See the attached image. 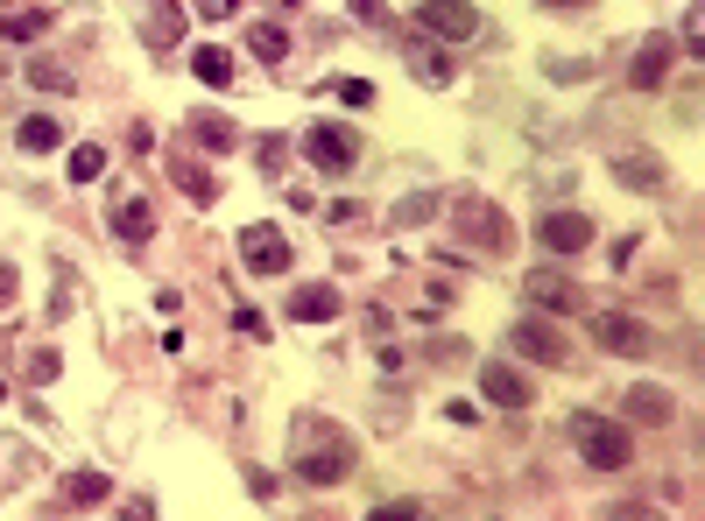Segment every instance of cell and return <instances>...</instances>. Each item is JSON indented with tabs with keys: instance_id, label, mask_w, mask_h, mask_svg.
I'll return each mask as SVG.
<instances>
[{
	"instance_id": "2e32d148",
	"label": "cell",
	"mask_w": 705,
	"mask_h": 521,
	"mask_svg": "<svg viewBox=\"0 0 705 521\" xmlns=\"http://www.w3.org/2000/svg\"><path fill=\"white\" fill-rule=\"evenodd\" d=\"M614 177H621L628 190H663V163H656V156H635V148H621V156H614Z\"/></svg>"
},
{
	"instance_id": "d4e9b609",
	"label": "cell",
	"mask_w": 705,
	"mask_h": 521,
	"mask_svg": "<svg viewBox=\"0 0 705 521\" xmlns=\"http://www.w3.org/2000/svg\"><path fill=\"white\" fill-rule=\"evenodd\" d=\"M106 177V148H71V184Z\"/></svg>"
},
{
	"instance_id": "52a82bcc",
	"label": "cell",
	"mask_w": 705,
	"mask_h": 521,
	"mask_svg": "<svg viewBox=\"0 0 705 521\" xmlns=\"http://www.w3.org/2000/svg\"><path fill=\"white\" fill-rule=\"evenodd\" d=\"M240 261L247 268H255V275H290V240H282L276 233V226H247V233H240Z\"/></svg>"
},
{
	"instance_id": "484cf974",
	"label": "cell",
	"mask_w": 705,
	"mask_h": 521,
	"mask_svg": "<svg viewBox=\"0 0 705 521\" xmlns=\"http://www.w3.org/2000/svg\"><path fill=\"white\" fill-rule=\"evenodd\" d=\"M473 226H480V233H487V247H494V254H501V247H508V219H501V211H494V205H473Z\"/></svg>"
},
{
	"instance_id": "cb8c5ba5",
	"label": "cell",
	"mask_w": 705,
	"mask_h": 521,
	"mask_svg": "<svg viewBox=\"0 0 705 521\" xmlns=\"http://www.w3.org/2000/svg\"><path fill=\"white\" fill-rule=\"evenodd\" d=\"M169 177H177V184H184V190H190V198H198V205H212V198H219V184L205 177L198 163H169Z\"/></svg>"
},
{
	"instance_id": "4316f807",
	"label": "cell",
	"mask_w": 705,
	"mask_h": 521,
	"mask_svg": "<svg viewBox=\"0 0 705 521\" xmlns=\"http://www.w3.org/2000/svg\"><path fill=\"white\" fill-rule=\"evenodd\" d=\"M64 493H71V500H106V472H71Z\"/></svg>"
},
{
	"instance_id": "277c9868",
	"label": "cell",
	"mask_w": 705,
	"mask_h": 521,
	"mask_svg": "<svg viewBox=\"0 0 705 521\" xmlns=\"http://www.w3.org/2000/svg\"><path fill=\"white\" fill-rule=\"evenodd\" d=\"M593 338L606 345V353H628V360H650V353H656V332H650L642 317H628V311L593 317Z\"/></svg>"
},
{
	"instance_id": "5b68a950",
	"label": "cell",
	"mask_w": 705,
	"mask_h": 521,
	"mask_svg": "<svg viewBox=\"0 0 705 521\" xmlns=\"http://www.w3.org/2000/svg\"><path fill=\"white\" fill-rule=\"evenodd\" d=\"M480 395L494 402V409H529V402H537V381H529L522 366H508V360H487L480 366Z\"/></svg>"
},
{
	"instance_id": "7c38bea8",
	"label": "cell",
	"mask_w": 705,
	"mask_h": 521,
	"mask_svg": "<svg viewBox=\"0 0 705 521\" xmlns=\"http://www.w3.org/2000/svg\"><path fill=\"white\" fill-rule=\"evenodd\" d=\"M43 29H50L43 0H8V8H0V35H8V43H35Z\"/></svg>"
},
{
	"instance_id": "ffe728a7",
	"label": "cell",
	"mask_w": 705,
	"mask_h": 521,
	"mask_svg": "<svg viewBox=\"0 0 705 521\" xmlns=\"http://www.w3.org/2000/svg\"><path fill=\"white\" fill-rule=\"evenodd\" d=\"M184 35V14H177V0H148V43L169 50Z\"/></svg>"
},
{
	"instance_id": "83f0119b",
	"label": "cell",
	"mask_w": 705,
	"mask_h": 521,
	"mask_svg": "<svg viewBox=\"0 0 705 521\" xmlns=\"http://www.w3.org/2000/svg\"><path fill=\"white\" fill-rule=\"evenodd\" d=\"M431 211H437V198H403V205H395V219L416 226V219H431Z\"/></svg>"
},
{
	"instance_id": "f1b7e54d",
	"label": "cell",
	"mask_w": 705,
	"mask_h": 521,
	"mask_svg": "<svg viewBox=\"0 0 705 521\" xmlns=\"http://www.w3.org/2000/svg\"><path fill=\"white\" fill-rule=\"evenodd\" d=\"M339 100H346V106H367L374 85H367V79H339Z\"/></svg>"
},
{
	"instance_id": "3957f363",
	"label": "cell",
	"mask_w": 705,
	"mask_h": 521,
	"mask_svg": "<svg viewBox=\"0 0 705 521\" xmlns=\"http://www.w3.org/2000/svg\"><path fill=\"white\" fill-rule=\"evenodd\" d=\"M416 22H424L431 43H473V35H480V8H473V0H424Z\"/></svg>"
},
{
	"instance_id": "603a6c76",
	"label": "cell",
	"mask_w": 705,
	"mask_h": 521,
	"mask_svg": "<svg viewBox=\"0 0 705 521\" xmlns=\"http://www.w3.org/2000/svg\"><path fill=\"white\" fill-rule=\"evenodd\" d=\"M22 79H29L35 92H71V85H79L64 64H50V56H29V71H22Z\"/></svg>"
},
{
	"instance_id": "e0dca14e",
	"label": "cell",
	"mask_w": 705,
	"mask_h": 521,
	"mask_svg": "<svg viewBox=\"0 0 705 521\" xmlns=\"http://www.w3.org/2000/svg\"><path fill=\"white\" fill-rule=\"evenodd\" d=\"M14 142H22L29 156H50V148H64V127H56L50 113H29V121L14 127Z\"/></svg>"
},
{
	"instance_id": "1f68e13d",
	"label": "cell",
	"mask_w": 705,
	"mask_h": 521,
	"mask_svg": "<svg viewBox=\"0 0 705 521\" xmlns=\"http://www.w3.org/2000/svg\"><path fill=\"white\" fill-rule=\"evenodd\" d=\"M14 289H22V275H14V268L0 261V311H8V303H14Z\"/></svg>"
},
{
	"instance_id": "9a60e30c",
	"label": "cell",
	"mask_w": 705,
	"mask_h": 521,
	"mask_svg": "<svg viewBox=\"0 0 705 521\" xmlns=\"http://www.w3.org/2000/svg\"><path fill=\"white\" fill-rule=\"evenodd\" d=\"M113 233H121V240H148V233H156V205H148V198H121V205H113Z\"/></svg>"
},
{
	"instance_id": "f546056e",
	"label": "cell",
	"mask_w": 705,
	"mask_h": 521,
	"mask_svg": "<svg viewBox=\"0 0 705 521\" xmlns=\"http://www.w3.org/2000/svg\"><path fill=\"white\" fill-rule=\"evenodd\" d=\"M353 14H360V22H374V29H388V22H395V14L381 8V0H353Z\"/></svg>"
},
{
	"instance_id": "9c48e42d",
	"label": "cell",
	"mask_w": 705,
	"mask_h": 521,
	"mask_svg": "<svg viewBox=\"0 0 705 521\" xmlns=\"http://www.w3.org/2000/svg\"><path fill=\"white\" fill-rule=\"evenodd\" d=\"M508 345H516V353H529V360H543V366H571L564 332H558V324H543V317H522L516 332H508Z\"/></svg>"
},
{
	"instance_id": "30bf717a",
	"label": "cell",
	"mask_w": 705,
	"mask_h": 521,
	"mask_svg": "<svg viewBox=\"0 0 705 521\" xmlns=\"http://www.w3.org/2000/svg\"><path fill=\"white\" fill-rule=\"evenodd\" d=\"M522 296L543 303V311H558V317H564V311H585V289L571 282V275H558V268H537V275L522 282Z\"/></svg>"
},
{
	"instance_id": "ba28073f",
	"label": "cell",
	"mask_w": 705,
	"mask_h": 521,
	"mask_svg": "<svg viewBox=\"0 0 705 521\" xmlns=\"http://www.w3.org/2000/svg\"><path fill=\"white\" fill-rule=\"evenodd\" d=\"M537 240L550 247V254H585V247H593V219H585V211H543Z\"/></svg>"
},
{
	"instance_id": "ac0fdd59",
	"label": "cell",
	"mask_w": 705,
	"mask_h": 521,
	"mask_svg": "<svg viewBox=\"0 0 705 521\" xmlns=\"http://www.w3.org/2000/svg\"><path fill=\"white\" fill-rule=\"evenodd\" d=\"M409 71H416L424 85H452V79H459V71H452V56L437 50V43H409Z\"/></svg>"
},
{
	"instance_id": "d6986e66",
	"label": "cell",
	"mask_w": 705,
	"mask_h": 521,
	"mask_svg": "<svg viewBox=\"0 0 705 521\" xmlns=\"http://www.w3.org/2000/svg\"><path fill=\"white\" fill-rule=\"evenodd\" d=\"M621 409L635 423H671V388H650V381H642V388H628Z\"/></svg>"
},
{
	"instance_id": "5bb4252c",
	"label": "cell",
	"mask_w": 705,
	"mask_h": 521,
	"mask_svg": "<svg viewBox=\"0 0 705 521\" xmlns=\"http://www.w3.org/2000/svg\"><path fill=\"white\" fill-rule=\"evenodd\" d=\"M190 79H198V85H212V92H226V85H234V50L205 43L198 56H190Z\"/></svg>"
},
{
	"instance_id": "e575fe53",
	"label": "cell",
	"mask_w": 705,
	"mask_h": 521,
	"mask_svg": "<svg viewBox=\"0 0 705 521\" xmlns=\"http://www.w3.org/2000/svg\"><path fill=\"white\" fill-rule=\"evenodd\" d=\"M0 402H8V381H0Z\"/></svg>"
},
{
	"instance_id": "4fadbf2b",
	"label": "cell",
	"mask_w": 705,
	"mask_h": 521,
	"mask_svg": "<svg viewBox=\"0 0 705 521\" xmlns=\"http://www.w3.org/2000/svg\"><path fill=\"white\" fill-rule=\"evenodd\" d=\"M290 317L297 324H332L339 317V289L332 282H303L297 296H290Z\"/></svg>"
},
{
	"instance_id": "4dcf8cb0",
	"label": "cell",
	"mask_w": 705,
	"mask_h": 521,
	"mask_svg": "<svg viewBox=\"0 0 705 521\" xmlns=\"http://www.w3.org/2000/svg\"><path fill=\"white\" fill-rule=\"evenodd\" d=\"M190 8H198V14H205V22H226V14H234V8H240V0H190Z\"/></svg>"
},
{
	"instance_id": "8fae6325",
	"label": "cell",
	"mask_w": 705,
	"mask_h": 521,
	"mask_svg": "<svg viewBox=\"0 0 705 521\" xmlns=\"http://www.w3.org/2000/svg\"><path fill=\"white\" fill-rule=\"evenodd\" d=\"M671 56H677L671 35H650V43L635 50V71H628V79H635L642 92H663V79H671Z\"/></svg>"
},
{
	"instance_id": "d6a6232c",
	"label": "cell",
	"mask_w": 705,
	"mask_h": 521,
	"mask_svg": "<svg viewBox=\"0 0 705 521\" xmlns=\"http://www.w3.org/2000/svg\"><path fill=\"white\" fill-rule=\"evenodd\" d=\"M29 381H56V353H35L29 360Z\"/></svg>"
},
{
	"instance_id": "44dd1931",
	"label": "cell",
	"mask_w": 705,
	"mask_h": 521,
	"mask_svg": "<svg viewBox=\"0 0 705 521\" xmlns=\"http://www.w3.org/2000/svg\"><path fill=\"white\" fill-rule=\"evenodd\" d=\"M247 50H255L261 64H282V56H290V29H276V22H255V29H247Z\"/></svg>"
},
{
	"instance_id": "836d02e7",
	"label": "cell",
	"mask_w": 705,
	"mask_h": 521,
	"mask_svg": "<svg viewBox=\"0 0 705 521\" xmlns=\"http://www.w3.org/2000/svg\"><path fill=\"white\" fill-rule=\"evenodd\" d=\"M550 8H593V0H550Z\"/></svg>"
},
{
	"instance_id": "8992f818",
	"label": "cell",
	"mask_w": 705,
	"mask_h": 521,
	"mask_svg": "<svg viewBox=\"0 0 705 521\" xmlns=\"http://www.w3.org/2000/svg\"><path fill=\"white\" fill-rule=\"evenodd\" d=\"M303 156H311L318 169H332V177H339V169H353V163H360V142H353V127L325 121V127H311V134H303Z\"/></svg>"
},
{
	"instance_id": "7402d4cb",
	"label": "cell",
	"mask_w": 705,
	"mask_h": 521,
	"mask_svg": "<svg viewBox=\"0 0 705 521\" xmlns=\"http://www.w3.org/2000/svg\"><path fill=\"white\" fill-rule=\"evenodd\" d=\"M190 134H198V148H212V156H226V148H234V121H219V113H198V121H190Z\"/></svg>"
},
{
	"instance_id": "7a4b0ae2",
	"label": "cell",
	"mask_w": 705,
	"mask_h": 521,
	"mask_svg": "<svg viewBox=\"0 0 705 521\" xmlns=\"http://www.w3.org/2000/svg\"><path fill=\"white\" fill-rule=\"evenodd\" d=\"M571 444H579V458L593 472H621L628 458H635V437H628L614 416H571Z\"/></svg>"
},
{
	"instance_id": "6da1fadb",
	"label": "cell",
	"mask_w": 705,
	"mask_h": 521,
	"mask_svg": "<svg viewBox=\"0 0 705 521\" xmlns=\"http://www.w3.org/2000/svg\"><path fill=\"white\" fill-rule=\"evenodd\" d=\"M297 479H311V487L353 479V437L332 430V423H318V416H303L297 423Z\"/></svg>"
}]
</instances>
